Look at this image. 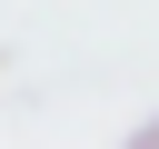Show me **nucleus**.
<instances>
[{"label":"nucleus","mask_w":159,"mask_h":149,"mask_svg":"<svg viewBox=\"0 0 159 149\" xmlns=\"http://www.w3.org/2000/svg\"><path fill=\"white\" fill-rule=\"evenodd\" d=\"M129 139H139V149H159V119H139V129H129Z\"/></svg>","instance_id":"1"}]
</instances>
